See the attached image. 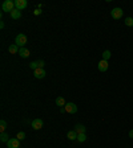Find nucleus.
<instances>
[{"instance_id":"423d86ee","label":"nucleus","mask_w":133,"mask_h":148,"mask_svg":"<svg viewBox=\"0 0 133 148\" xmlns=\"http://www.w3.org/2000/svg\"><path fill=\"white\" fill-rule=\"evenodd\" d=\"M44 65H45V62L43 61V60H39V61H33L29 64V68H31L32 70H36V69H40V68H44Z\"/></svg>"},{"instance_id":"0eeeda50","label":"nucleus","mask_w":133,"mask_h":148,"mask_svg":"<svg viewBox=\"0 0 133 148\" xmlns=\"http://www.w3.org/2000/svg\"><path fill=\"white\" fill-rule=\"evenodd\" d=\"M64 108H65V113H68V114H75V113H77V106H76L75 103H72V102L66 103L65 106H64Z\"/></svg>"},{"instance_id":"dca6fc26","label":"nucleus","mask_w":133,"mask_h":148,"mask_svg":"<svg viewBox=\"0 0 133 148\" xmlns=\"http://www.w3.org/2000/svg\"><path fill=\"white\" fill-rule=\"evenodd\" d=\"M10 135L7 134V132H1L0 134V140H1V143H8V140H10Z\"/></svg>"},{"instance_id":"4468645a","label":"nucleus","mask_w":133,"mask_h":148,"mask_svg":"<svg viewBox=\"0 0 133 148\" xmlns=\"http://www.w3.org/2000/svg\"><path fill=\"white\" fill-rule=\"evenodd\" d=\"M10 15H11V17L14 19V20H18V19L21 17V11H19V9H16V8H15V9L12 11Z\"/></svg>"},{"instance_id":"6ab92c4d","label":"nucleus","mask_w":133,"mask_h":148,"mask_svg":"<svg viewBox=\"0 0 133 148\" xmlns=\"http://www.w3.org/2000/svg\"><path fill=\"white\" fill-rule=\"evenodd\" d=\"M5 128H7V122L0 121V131H1V132H5Z\"/></svg>"},{"instance_id":"f03ea898","label":"nucleus","mask_w":133,"mask_h":148,"mask_svg":"<svg viewBox=\"0 0 133 148\" xmlns=\"http://www.w3.org/2000/svg\"><path fill=\"white\" fill-rule=\"evenodd\" d=\"M1 9H3V12H10L11 13V12L15 9V1H12V0H5V1H3Z\"/></svg>"},{"instance_id":"20e7f679","label":"nucleus","mask_w":133,"mask_h":148,"mask_svg":"<svg viewBox=\"0 0 133 148\" xmlns=\"http://www.w3.org/2000/svg\"><path fill=\"white\" fill-rule=\"evenodd\" d=\"M28 7V1L27 0H15V8L19 11H23Z\"/></svg>"},{"instance_id":"aec40b11","label":"nucleus","mask_w":133,"mask_h":148,"mask_svg":"<svg viewBox=\"0 0 133 148\" xmlns=\"http://www.w3.org/2000/svg\"><path fill=\"white\" fill-rule=\"evenodd\" d=\"M87 140V135L85 134H79V136H77V141H80V143H83V141Z\"/></svg>"},{"instance_id":"2eb2a0df","label":"nucleus","mask_w":133,"mask_h":148,"mask_svg":"<svg viewBox=\"0 0 133 148\" xmlns=\"http://www.w3.org/2000/svg\"><path fill=\"white\" fill-rule=\"evenodd\" d=\"M73 130L76 131L77 134H85V130H87V127H85V126H83V124H76Z\"/></svg>"},{"instance_id":"9d476101","label":"nucleus","mask_w":133,"mask_h":148,"mask_svg":"<svg viewBox=\"0 0 133 148\" xmlns=\"http://www.w3.org/2000/svg\"><path fill=\"white\" fill-rule=\"evenodd\" d=\"M31 127L33 128V130H41L43 128V121L41 119H33L32 121V123H31Z\"/></svg>"},{"instance_id":"a211bd4d","label":"nucleus","mask_w":133,"mask_h":148,"mask_svg":"<svg viewBox=\"0 0 133 148\" xmlns=\"http://www.w3.org/2000/svg\"><path fill=\"white\" fill-rule=\"evenodd\" d=\"M111 56H112L111 50H104V53H102V60H105V61H108V60L111 58Z\"/></svg>"},{"instance_id":"b1692460","label":"nucleus","mask_w":133,"mask_h":148,"mask_svg":"<svg viewBox=\"0 0 133 148\" xmlns=\"http://www.w3.org/2000/svg\"><path fill=\"white\" fill-rule=\"evenodd\" d=\"M129 138H132V139H133V130H130V131H129Z\"/></svg>"},{"instance_id":"f3484780","label":"nucleus","mask_w":133,"mask_h":148,"mask_svg":"<svg viewBox=\"0 0 133 148\" xmlns=\"http://www.w3.org/2000/svg\"><path fill=\"white\" fill-rule=\"evenodd\" d=\"M56 104H57V106H60V107H64V106H65V99H64V98H63V96H57V98H56Z\"/></svg>"},{"instance_id":"f257e3e1","label":"nucleus","mask_w":133,"mask_h":148,"mask_svg":"<svg viewBox=\"0 0 133 148\" xmlns=\"http://www.w3.org/2000/svg\"><path fill=\"white\" fill-rule=\"evenodd\" d=\"M27 36L24 35V33H19L18 36H16V38H15V44L18 45L19 48H24V45L27 44Z\"/></svg>"},{"instance_id":"412c9836","label":"nucleus","mask_w":133,"mask_h":148,"mask_svg":"<svg viewBox=\"0 0 133 148\" xmlns=\"http://www.w3.org/2000/svg\"><path fill=\"white\" fill-rule=\"evenodd\" d=\"M125 25L126 27H133V19L132 17H125Z\"/></svg>"},{"instance_id":"1a4fd4ad","label":"nucleus","mask_w":133,"mask_h":148,"mask_svg":"<svg viewBox=\"0 0 133 148\" xmlns=\"http://www.w3.org/2000/svg\"><path fill=\"white\" fill-rule=\"evenodd\" d=\"M33 76H35V78H37V79H43L44 77L47 76V73H45V70L43 69V68H40V69L33 70Z\"/></svg>"},{"instance_id":"4be33fe9","label":"nucleus","mask_w":133,"mask_h":148,"mask_svg":"<svg viewBox=\"0 0 133 148\" xmlns=\"http://www.w3.org/2000/svg\"><path fill=\"white\" fill-rule=\"evenodd\" d=\"M24 138H25V132L24 131H19L18 132V139L19 140H23Z\"/></svg>"},{"instance_id":"39448f33","label":"nucleus","mask_w":133,"mask_h":148,"mask_svg":"<svg viewBox=\"0 0 133 148\" xmlns=\"http://www.w3.org/2000/svg\"><path fill=\"white\" fill-rule=\"evenodd\" d=\"M8 148H20V140L18 138H11L7 143Z\"/></svg>"},{"instance_id":"7ed1b4c3","label":"nucleus","mask_w":133,"mask_h":148,"mask_svg":"<svg viewBox=\"0 0 133 148\" xmlns=\"http://www.w3.org/2000/svg\"><path fill=\"white\" fill-rule=\"evenodd\" d=\"M123 15H124V12H123V9L121 8H113L112 11H111V16H112L115 20H119V19H121L123 17Z\"/></svg>"},{"instance_id":"5701e85b","label":"nucleus","mask_w":133,"mask_h":148,"mask_svg":"<svg viewBox=\"0 0 133 148\" xmlns=\"http://www.w3.org/2000/svg\"><path fill=\"white\" fill-rule=\"evenodd\" d=\"M40 13H41V9H40V8H37V9L33 11V15H36V16H37V15H40Z\"/></svg>"},{"instance_id":"6e6552de","label":"nucleus","mask_w":133,"mask_h":148,"mask_svg":"<svg viewBox=\"0 0 133 148\" xmlns=\"http://www.w3.org/2000/svg\"><path fill=\"white\" fill-rule=\"evenodd\" d=\"M108 68H109V64H108V61H105V60H101V61L97 64V69L100 70L101 73L107 72V70H108Z\"/></svg>"},{"instance_id":"9b49d317","label":"nucleus","mask_w":133,"mask_h":148,"mask_svg":"<svg viewBox=\"0 0 133 148\" xmlns=\"http://www.w3.org/2000/svg\"><path fill=\"white\" fill-rule=\"evenodd\" d=\"M29 50L28 49H25V48H20V50H19V56H20L21 58H28L29 57Z\"/></svg>"},{"instance_id":"f8f14e48","label":"nucleus","mask_w":133,"mask_h":148,"mask_svg":"<svg viewBox=\"0 0 133 148\" xmlns=\"http://www.w3.org/2000/svg\"><path fill=\"white\" fill-rule=\"evenodd\" d=\"M8 50H10L11 54H16V53H19V50H20V48H19L16 44H11L10 46H8Z\"/></svg>"},{"instance_id":"ddd939ff","label":"nucleus","mask_w":133,"mask_h":148,"mask_svg":"<svg viewBox=\"0 0 133 148\" xmlns=\"http://www.w3.org/2000/svg\"><path fill=\"white\" fill-rule=\"evenodd\" d=\"M77 136H79V134L75 130L68 131V134H66V138L69 139V140H77Z\"/></svg>"}]
</instances>
